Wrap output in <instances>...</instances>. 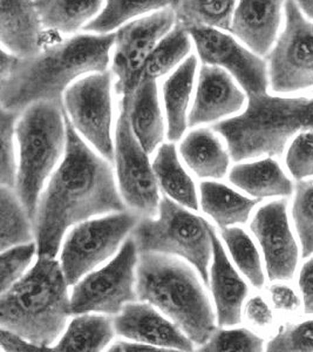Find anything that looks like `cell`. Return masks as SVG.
Wrapping results in <instances>:
<instances>
[{
  "instance_id": "1",
  "label": "cell",
  "mask_w": 313,
  "mask_h": 352,
  "mask_svg": "<svg viewBox=\"0 0 313 352\" xmlns=\"http://www.w3.org/2000/svg\"><path fill=\"white\" fill-rule=\"evenodd\" d=\"M65 121L66 155L40 197L33 222L38 255L53 258L60 249L65 232L73 224L127 210L109 162L84 144L66 112Z\"/></svg>"
},
{
  "instance_id": "2",
  "label": "cell",
  "mask_w": 313,
  "mask_h": 352,
  "mask_svg": "<svg viewBox=\"0 0 313 352\" xmlns=\"http://www.w3.org/2000/svg\"><path fill=\"white\" fill-rule=\"evenodd\" d=\"M115 34H79L49 45L31 58H16L0 76L1 109L23 113L38 101L64 104L69 85L84 73L106 72Z\"/></svg>"
},
{
  "instance_id": "3",
  "label": "cell",
  "mask_w": 313,
  "mask_h": 352,
  "mask_svg": "<svg viewBox=\"0 0 313 352\" xmlns=\"http://www.w3.org/2000/svg\"><path fill=\"white\" fill-rule=\"evenodd\" d=\"M67 288L61 263L53 257L39 256L27 274L1 292L0 328L49 348L72 315Z\"/></svg>"
},
{
  "instance_id": "4",
  "label": "cell",
  "mask_w": 313,
  "mask_h": 352,
  "mask_svg": "<svg viewBox=\"0 0 313 352\" xmlns=\"http://www.w3.org/2000/svg\"><path fill=\"white\" fill-rule=\"evenodd\" d=\"M137 292L139 300L160 309L195 344H205L217 329L213 307L196 274L175 257L140 252Z\"/></svg>"
},
{
  "instance_id": "5",
  "label": "cell",
  "mask_w": 313,
  "mask_h": 352,
  "mask_svg": "<svg viewBox=\"0 0 313 352\" xmlns=\"http://www.w3.org/2000/svg\"><path fill=\"white\" fill-rule=\"evenodd\" d=\"M248 99L244 112L213 126L235 162L261 156L279 157L292 136L313 129V98L265 93Z\"/></svg>"
},
{
  "instance_id": "6",
  "label": "cell",
  "mask_w": 313,
  "mask_h": 352,
  "mask_svg": "<svg viewBox=\"0 0 313 352\" xmlns=\"http://www.w3.org/2000/svg\"><path fill=\"white\" fill-rule=\"evenodd\" d=\"M19 167L16 190L34 222L45 181L67 147L64 104L38 101L21 113L16 126Z\"/></svg>"
},
{
  "instance_id": "7",
  "label": "cell",
  "mask_w": 313,
  "mask_h": 352,
  "mask_svg": "<svg viewBox=\"0 0 313 352\" xmlns=\"http://www.w3.org/2000/svg\"><path fill=\"white\" fill-rule=\"evenodd\" d=\"M211 226L168 195L161 197L157 219L142 217L132 237L140 252L177 255L193 264L207 287H210L208 265L213 256Z\"/></svg>"
},
{
  "instance_id": "8",
  "label": "cell",
  "mask_w": 313,
  "mask_h": 352,
  "mask_svg": "<svg viewBox=\"0 0 313 352\" xmlns=\"http://www.w3.org/2000/svg\"><path fill=\"white\" fill-rule=\"evenodd\" d=\"M137 243L129 237L114 260L79 280L71 296L72 315L99 312L115 316L127 303L137 302Z\"/></svg>"
},
{
  "instance_id": "9",
  "label": "cell",
  "mask_w": 313,
  "mask_h": 352,
  "mask_svg": "<svg viewBox=\"0 0 313 352\" xmlns=\"http://www.w3.org/2000/svg\"><path fill=\"white\" fill-rule=\"evenodd\" d=\"M286 28L266 56L271 91L292 94L313 89V23L296 0H286Z\"/></svg>"
},
{
  "instance_id": "10",
  "label": "cell",
  "mask_w": 313,
  "mask_h": 352,
  "mask_svg": "<svg viewBox=\"0 0 313 352\" xmlns=\"http://www.w3.org/2000/svg\"><path fill=\"white\" fill-rule=\"evenodd\" d=\"M140 217L125 210L97 220L84 221L69 232L61 252V268L69 287L97 268L120 247Z\"/></svg>"
},
{
  "instance_id": "11",
  "label": "cell",
  "mask_w": 313,
  "mask_h": 352,
  "mask_svg": "<svg viewBox=\"0 0 313 352\" xmlns=\"http://www.w3.org/2000/svg\"><path fill=\"white\" fill-rule=\"evenodd\" d=\"M129 98L120 100V114L115 132V164L121 197L137 217H156L160 208V192L148 154L132 132L129 119Z\"/></svg>"
},
{
  "instance_id": "12",
  "label": "cell",
  "mask_w": 313,
  "mask_h": 352,
  "mask_svg": "<svg viewBox=\"0 0 313 352\" xmlns=\"http://www.w3.org/2000/svg\"><path fill=\"white\" fill-rule=\"evenodd\" d=\"M112 73L97 72L69 86L64 109L74 129L108 162L115 157L112 140Z\"/></svg>"
},
{
  "instance_id": "13",
  "label": "cell",
  "mask_w": 313,
  "mask_h": 352,
  "mask_svg": "<svg viewBox=\"0 0 313 352\" xmlns=\"http://www.w3.org/2000/svg\"><path fill=\"white\" fill-rule=\"evenodd\" d=\"M175 24L173 8H165L119 28L115 33L112 73L117 76L115 92L121 99H132L143 78L150 53Z\"/></svg>"
},
{
  "instance_id": "14",
  "label": "cell",
  "mask_w": 313,
  "mask_h": 352,
  "mask_svg": "<svg viewBox=\"0 0 313 352\" xmlns=\"http://www.w3.org/2000/svg\"><path fill=\"white\" fill-rule=\"evenodd\" d=\"M189 33L196 45L202 64L229 71L248 96L268 93L269 73L261 56L217 28H195Z\"/></svg>"
},
{
  "instance_id": "15",
  "label": "cell",
  "mask_w": 313,
  "mask_h": 352,
  "mask_svg": "<svg viewBox=\"0 0 313 352\" xmlns=\"http://www.w3.org/2000/svg\"><path fill=\"white\" fill-rule=\"evenodd\" d=\"M250 230L264 254L270 282L291 280L299 261V248L290 228L288 200L273 201L258 209Z\"/></svg>"
},
{
  "instance_id": "16",
  "label": "cell",
  "mask_w": 313,
  "mask_h": 352,
  "mask_svg": "<svg viewBox=\"0 0 313 352\" xmlns=\"http://www.w3.org/2000/svg\"><path fill=\"white\" fill-rule=\"evenodd\" d=\"M119 336L159 348L193 351L194 342L175 323L147 303L130 302L113 318Z\"/></svg>"
},
{
  "instance_id": "17",
  "label": "cell",
  "mask_w": 313,
  "mask_h": 352,
  "mask_svg": "<svg viewBox=\"0 0 313 352\" xmlns=\"http://www.w3.org/2000/svg\"><path fill=\"white\" fill-rule=\"evenodd\" d=\"M245 100L244 93L237 87L227 71L218 66L203 65L188 116V126L196 127L236 114L244 107Z\"/></svg>"
},
{
  "instance_id": "18",
  "label": "cell",
  "mask_w": 313,
  "mask_h": 352,
  "mask_svg": "<svg viewBox=\"0 0 313 352\" xmlns=\"http://www.w3.org/2000/svg\"><path fill=\"white\" fill-rule=\"evenodd\" d=\"M286 0H238L229 32L257 56L269 54L281 28Z\"/></svg>"
},
{
  "instance_id": "19",
  "label": "cell",
  "mask_w": 313,
  "mask_h": 352,
  "mask_svg": "<svg viewBox=\"0 0 313 352\" xmlns=\"http://www.w3.org/2000/svg\"><path fill=\"white\" fill-rule=\"evenodd\" d=\"M210 236L213 243L210 288L216 305L217 323L220 327H235L242 322V307L249 295V288L230 263L213 227Z\"/></svg>"
},
{
  "instance_id": "20",
  "label": "cell",
  "mask_w": 313,
  "mask_h": 352,
  "mask_svg": "<svg viewBox=\"0 0 313 352\" xmlns=\"http://www.w3.org/2000/svg\"><path fill=\"white\" fill-rule=\"evenodd\" d=\"M43 28L34 0H1L0 41L8 52L19 58L40 53Z\"/></svg>"
},
{
  "instance_id": "21",
  "label": "cell",
  "mask_w": 313,
  "mask_h": 352,
  "mask_svg": "<svg viewBox=\"0 0 313 352\" xmlns=\"http://www.w3.org/2000/svg\"><path fill=\"white\" fill-rule=\"evenodd\" d=\"M132 132L147 154L157 148L165 139V122L161 112L156 80L143 76L129 104Z\"/></svg>"
},
{
  "instance_id": "22",
  "label": "cell",
  "mask_w": 313,
  "mask_h": 352,
  "mask_svg": "<svg viewBox=\"0 0 313 352\" xmlns=\"http://www.w3.org/2000/svg\"><path fill=\"white\" fill-rule=\"evenodd\" d=\"M229 181L250 197L262 200L266 197H290L294 192L292 181L271 156L233 166Z\"/></svg>"
},
{
  "instance_id": "23",
  "label": "cell",
  "mask_w": 313,
  "mask_h": 352,
  "mask_svg": "<svg viewBox=\"0 0 313 352\" xmlns=\"http://www.w3.org/2000/svg\"><path fill=\"white\" fill-rule=\"evenodd\" d=\"M185 164L201 179H222L228 172L230 154L210 129L189 133L180 146Z\"/></svg>"
},
{
  "instance_id": "24",
  "label": "cell",
  "mask_w": 313,
  "mask_h": 352,
  "mask_svg": "<svg viewBox=\"0 0 313 352\" xmlns=\"http://www.w3.org/2000/svg\"><path fill=\"white\" fill-rule=\"evenodd\" d=\"M197 58L190 56L176 71L169 76L162 86L165 114L168 121V139L178 141L188 126L187 111L194 87Z\"/></svg>"
},
{
  "instance_id": "25",
  "label": "cell",
  "mask_w": 313,
  "mask_h": 352,
  "mask_svg": "<svg viewBox=\"0 0 313 352\" xmlns=\"http://www.w3.org/2000/svg\"><path fill=\"white\" fill-rule=\"evenodd\" d=\"M201 189V207L220 228L246 223L253 208L262 199H248L225 184L205 181Z\"/></svg>"
},
{
  "instance_id": "26",
  "label": "cell",
  "mask_w": 313,
  "mask_h": 352,
  "mask_svg": "<svg viewBox=\"0 0 313 352\" xmlns=\"http://www.w3.org/2000/svg\"><path fill=\"white\" fill-rule=\"evenodd\" d=\"M104 0H34L44 28L72 34L89 24Z\"/></svg>"
},
{
  "instance_id": "27",
  "label": "cell",
  "mask_w": 313,
  "mask_h": 352,
  "mask_svg": "<svg viewBox=\"0 0 313 352\" xmlns=\"http://www.w3.org/2000/svg\"><path fill=\"white\" fill-rule=\"evenodd\" d=\"M157 182L162 190L177 204L185 208L197 210L196 188L188 173L182 168L174 144H163L157 152L153 162Z\"/></svg>"
},
{
  "instance_id": "28",
  "label": "cell",
  "mask_w": 313,
  "mask_h": 352,
  "mask_svg": "<svg viewBox=\"0 0 313 352\" xmlns=\"http://www.w3.org/2000/svg\"><path fill=\"white\" fill-rule=\"evenodd\" d=\"M238 0H173L176 24L190 31L195 28L230 31Z\"/></svg>"
},
{
  "instance_id": "29",
  "label": "cell",
  "mask_w": 313,
  "mask_h": 352,
  "mask_svg": "<svg viewBox=\"0 0 313 352\" xmlns=\"http://www.w3.org/2000/svg\"><path fill=\"white\" fill-rule=\"evenodd\" d=\"M115 328L113 318L102 315H78L69 325L56 351H102L112 342Z\"/></svg>"
},
{
  "instance_id": "30",
  "label": "cell",
  "mask_w": 313,
  "mask_h": 352,
  "mask_svg": "<svg viewBox=\"0 0 313 352\" xmlns=\"http://www.w3.org/2000/svg\"><path fill=\"white\" fill-rule=\"evenodd\" d=\"M0 214H1V230H0V249H8L31 243L36 237L32 220L28 217L21 199L16 190L6 186L0 189Z\"/></svg>"
},
{
  "instance_id": "31",
  "label": "cell",
  "mask_w": 313,
  "mask_h": 352,
  "mask_svg": "<svg viewBox=\"0 0 313 352\" xmlns=\"http://www.w3.org/2000/svg\"><path fill=\"white\" fill-rule=\"evenodd\" d=\"M173 0H106L100 14L84 26L86 31L108 34L135 16L168 8Z\"/></svg>"
},
{
  "instance_id": "32",
  "label": "cell",
  "mask_w": 313,
  "mask_h": 352,
  "mask_svg": "<svg viewBox=\"0 0 313 352\" xmlns=\"http://www.w3.org/2000/svg\"><path fill=\"white\" fill-rule=\"evenodd\" d=\"M192 48L190 33L185 28L175 25L155 46L146 63L143 76L159 79L170 72L188 56Z\"/></svg>"
},
{
  "instance_id": "33",
  "label": "cell",
  "mask_w": 313,
  "mask_h": 352,
  "mask_svg": "<svg viewBox=\"0 0 313 352\" xmlns=\"http://www.w3.org/2000/svg\"><path fill=\"white\" fill-rule=\"evenodd\" d=\"M221 235L242 274L249 280L253 287L263 288L265 277L261 256L251 237L238 227L221 229Z\"/></svg>"
},
{
  "instance_id": "34",
  "label": "cell",
  "mask_w": 313,
  "mask_h": 352,
  "mask_svg": "<svg viewBox=\"0 0 313 352\" xmlns=\"http://www.w3.org/2000/svg\"><path fill=\"white\" fill-rule=\"evenodd\" d=\"M293 222L301 244V257L313 255V182L298 181L291 208Z\"/></svg>"
},
{
  "instance_id": "35",
  "label": "cell",
  "mask_w": 313,
  "mask_h": 352,
  "mask_svg": "<svg viewBox=\"0 0 313 352\" xmlns=\"http://www.w3.org/2000/svg\"><path fill=\"white\" fill-rule=\"evenodd\" d=\"M21 116V113L3 109L0 113V182L1 186L13 189L16 188L18 175L13 136L16 134V122Z\"/></svg>"
},
{
  "instance_id": "36",
  "label": "cell",
  "mask_w": 313,
  "mask_h": 352,
  "mask_svg": "<svg viewBox=\"0 0 313 352\" xmlns=\"http://www.w3.org/2000/svg\"><path fill=\"white\" fill-rule=\"evenodd\" d=\"M263 348L264 340L248 329H216L200 351L259 352Z\"/></svg>"
},
{
  "instance_id": "37",
  "label": "cell",
  "mask_w": 313,
  "mask_h": 352,
  "mask_svg": "<svg viewBox=\"0 0 313 352\" xmlns=\"http://www.w3.org/2000/svg\"><path fill=\"white\" fill-rule=\"evenodd\" d=\"M268 351H313V320L283 325L266 345Z\"/></svg>"
},
{
  "instance_id": "38",
  "label": "cell",
  "mask_w": 313,
  "mask_h": 352,
  "mask_svg": "<svg viewBox=\"0 0 313 352\" xmlns=\"http://www.w3.org/2000/svg\"><path fill=\"white\" fill-rule=\"evenodd\" d=\"M286 164L297 181L313 177V129L298 133L286 151Z\"/></svg>"
},
{
  "instance_id": "39",
  "label": "cell",
  "mask_w": 313,
  "mask_h": 352,
  "mask_svg": "<svg viewBox=\"0 0 313 352\" xmlns=\"http://www.w3.org/2000/svg\"><path fill=\"white\" fill-rule=\"evenodd\" d=\"M36 252L38 245L33 242L1 252V292L8 290L24 276Z\"/></svg>"
},
{
  "instance_id": "40",
  "label": "cell",
  "mask_w": 313,
  "mask_h": 352,
  "mask_svg": "<svg viewBox=\"0 0 313 352\" xmlns=\"http://www.w3.org/2000/svg\"><path fill=\"white\" fill-rule=\"evenodd\" d=\"M245 318L255 328L266 330L273 327V312L268 303L262 296H253L250 298L244 308Z\"/></svg>"
},
{
  "instance_id": "41",
  "label": "cell",
  "mask_w": 313,
  "mask_h": 352,
  "mask_svg": "<svg viewBox=\"0 0 313 352\" xmlns=\"http://www.w3.org/2000/svg\"><path fill=\"white\" fill-rule=\"evenodd\" d=\"M270 297L276 310L294 314L301 308V300L296 292L286 285H273L269 288Z\"/></svg>"
},
{
  "instance_id": "42",
  "label": "cell",
  "mask_w": 313,
  "mask_h": 352,
  "mask_svg": "<svg viewBox=\"0 0 313 352\" xmlns=\"http://www.w3.org/2000/svg\"><path fill=\"white\" fill-rule=\"evenodd\" d=\"M298 285L303 296L304 314L313 315V257L303 264L298 276Z\"/></svg>"
},
{
  "instance_id": "43",
  "label": "cell",
  "mask_w": 313,
  "mask_h": 352,
  "mask_svg": "<svg viewBox=\"0 0 313 352\" xmlns=\"http://www.w3.org/2000/svg\"><path fill=\"white\" fill-rule=\"evenodd\" d=\"M0 340L3 351H49V348H43L39 345L33 344L14 332L8 331L6 329H0Z\"/></svg>"
},
{
  "instance_id": "44",
  "label": "cell",
  "mask_w": 313,
  "mask_h": 352,
  "mask_svg": "<svg viewBox=\"0 0 313 352\" xmlns=\"http://www.w3.org/2000/svg\"><path fill=\"white\" fill-rule=\"evenodd\" d=\"M109 351H132V352H168L173 351L170 349L159 348L154 345L145 344L140 342H134V343H127V342H117L111 345Z\"/></svg>"
},
{
  "instance_id": "45",
  "label": "cell",
  "mask_w": 313,
  "mask_h": 352,
  "mask_svg": "<svg viewBox=\"0 0 313 352\" xmlns=\"http://www.w3.org/2000/svg\"><path fill=\"white\" fill-rule=\"evenodd\" d=\"M298 6L309 19L313 21V0H296Z\"/></svg>"
}]
</instances>
